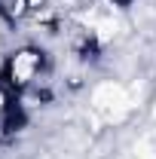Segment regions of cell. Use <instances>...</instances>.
Returning <instances> with one entry per match:
<instances>
[{
    "label": "cell",
    "mask_w": 156,
    "mask_h": 159,
    "mask_svg": "<svg viewBox=\"0 0 156 159\" xmlns=\"http://www.w3.org/2000/svg\"><path fill=\"white\" fill-rule=\"evenodd\" d=\"M37 70H40V55H37V52H31V49L19 52L16 58L9 61V77H12V83H16V86L31 83V80L37 77Z\"/></svg>",
    "instance_id": "2"
},
{
    "label": "cell",
    "mask_w": 156,
    "mask_h": 159,
    "mask_svg": "<svg viewBox=\"0 0 156 159\" xmlns=\"http://www.w3.org/2000/svg\"><path fill=\"white\" fill-rule=\"evenodd\" d=\"M25 6H31V0H0V12H6L12 19L25 12Z\"/></svg>",
    "instance_id": "3"
},
{
    "label": "cell",
    "mask_w": 156,
    "mask_h": 159,
    "mask_svg": "<svg viewBox=\"0 0 156 159\" xmlns=\"http://www.w3.org/2000/svg\"><path fill=\"white\" fill-rule=\"evenodd\" d=\"M92 104L98 110H104L107 116H119L122 110H129V95L119 83H101L92 92Z\"/></svg>",
    "instance_id": "1"
}]
</instances>
